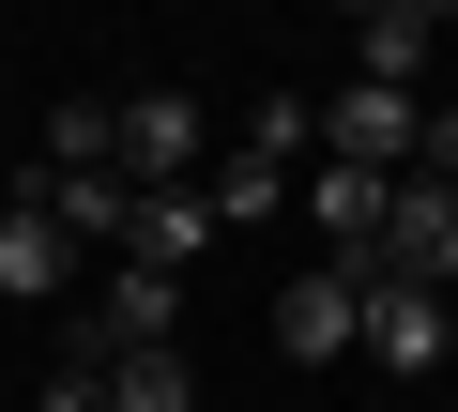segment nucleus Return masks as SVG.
<instances>
[{"label":"nucleus","mask_w":458,"mask_h":412,"mask_svg":"<svg viewBox=\"0 0 458 412\" xmlns=\"http://www.w3.org/2000/svg\"><path fill=\"white\" fill-rule=\"evenodd\" d=\"M367 275H382V290H458V183H397V198H382Z\"/></svg>","instance_id":"f257e3e1"},{"label":"nucleus","mask_w":458,"mask_h":412,"mask_svg":"<svg viewBox=\"0 0 458 412\" xmlns=\"http://www.w3.org/2000/svg\"><path fill=\"white\" fill-rule=\"evenodd\" d=\"M107 122H123L107 153H123V183H138V198H168V183H199V168H214V153H199V92H123Z\"/></svg>","instance_id":"f03ea898"},{"label":"nucleus","mask_w":458,"mask_h":412,"mask_svg":"<svg viewBox=\"0 0 458 412\" xmlns=\"http://www.w3.org/2000/svg\"><path fill=\"white\" fill-rule=\"evenodd\" d=\"M352 336H367V260H321V275L276 290V351H291V366H336Z\"/></svg>","instance_id":"7ed1b4c3"},{"label":"nucleus","mask_w":458,"mask_h":412,"mask_svg":"<svg viewBox=\"0 0 458 412\" xmlns=\"http://www.w3.org/2000/svg\"><path fill=\"white\" fill-rule=\"evenodd\" d=\"M412 138H428V107H412V92H367V77H352V92L321 107V153H336V168H382V183H397V168H412Z\"/></svg>","instance_id":"20e7f679"},{"label":"nucleus","mask_w":458,"mask_h":412,"mask_svg":"<svg viewBox=\"0 0 458 412\" xmlns=\"http://www.w3.org/2000/svg\"><path fill=\"white\" fill-rule=\"evenodd\" d=\"M443 351H458V306H443V290H382V275H367V366L443 382Z\"/></svg>","instance_id":"39448f33"},{"label":"nucleus","mask_w":458,"mask_h":412,"mask_svg":"<svg viewBox=\"0 0 458 412\" xmlns=\"http://www.w3.org/2000/svg\"><path fill=\"white\" fill-rule=\"evenodd\" d=\"M31 214H47L62 245H123V230H138V183H123V168H31Z\"/></svg>","instance_id":"423d86ee"},{"label":"nucleus","mask_w":458,"mask_h":412,"mask_svg":"<svg viewBox=\"0 0 458 412\" xmlns=\"http://www.w3.org/2000/svg\"><path fill=\"white\" fill-rule=\"evenodd\" d=\"M428 46H443V16H428V0H382V16H352V77H367V92H412V77H428Z\"/></svg>","instance_id":"0eeeda50"},{"label":"nucleus","mask_w":458,"mask_h":412,"mask_svg":"<svg viewBox=\"0 0 458 412\" xmlns=\"http://www.w3.org/2000/svg\"><path fill=\"white\" fill-rule=\"evenodd\" d=\"M382 198H397L382 168H306V214H321V245H336V260H367V245H382Z\"/></svg>","instance_id":"6e6552de"},{"label":"nucleus","mask_w":458,"mask_h":412,"mask_svg":"<svg viewBox=\"0 0 458 412\" xmlns=\"http://www.w3.org/2000/svg\"><path fill=\"white\" fill-rule=\"evenodd\" d=\"M62 275H77V245H62V230L31 214V198H16V214H0V290H16V306H47Z\"/></svg>","instance_id":"1a4fd4ad"},{"label":"nucleus","mask_w":458,"mask_h":412,"mask_svg":"<svg viewBox=\"0 0 458 412\" xmlns=\"http://www.w3.org/2000/svg\"><path fill=\"white\" fill-rule=\"evenodd\" d=\"M92 382H107V412H199V366L183 351H107Z\"/></svg>","instance_id":"9d476101"},{"label":"nucleus","mask_w":458,"mask_h":412,"mask_svg":"<svg viewBox=\"0 0 458 412\" xmlns=\"http://www.w3.org/2000/svg\"><path fill=\"white\" fill-rule=\"evenodd\" d=\"M306 138H321V107H306V92H276V107H260V122H245V168H291V153H306Z\"/></svg>","instance_id":"9b49d317"},{"label":"nucleus","mask_w":458,"mask_h":412,"mask_svg":"<svg viewBox=\"0 0 458 412\" xmlns=\"http://www.w3.org/2000/svg\"><path fill=\"white\" fill-rule=\"evenodd\" d=\"M107 138H123V122H107V92H77V107L47 122V153H62V168H107Z\"/></svg>","instance_id":"f8f14e48"},{"label":"nucleus","mask_w":458,"mask_h":412,"mask_svg":"<svg viewBox=\"0 0 458 412\" xmlns=\"http://www.w3.org/2000/svg\"><path fill=\"white\" fill-rule=\"evenodd\" d=\"M412 183H458V107H428V138H412Z\"/></svg>","instance_id":"ddd939ff"},{"label":"nucleus","mask_w":458,"mask_h":412,"mask_svg":"<svg viewBox=\"0 0 458 412\" xmlns=\"http://www.w3.org/2000/svg\"><path fill=\"white\" fill-rule=\"evenodd\" d=\"M31 412H107V382H92V366H62V382H47Z\"/></svg>","instance_id":"4468645a"}]
</instances>
